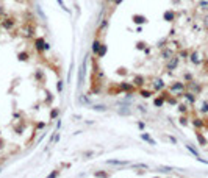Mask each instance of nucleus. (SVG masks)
<instances>
[{
    "label": "nucleus",
    "mask_w": 208,
    "mask_h": 178,
    "mask_svg": "<svg viewBox=\"0 0 208 178\" xmlns=\"http://www.w3.org/2000/svg\"><path fill=\"white\" fill-rule=\"evenodd\" d=\"M163 88H164V81L161 78H155L154 80V89L155 91H161Z\"/></svg>",
    "instance_id": "obj_10"
},
{
    "label": "nucleus",
    "mask_w": 208,
    "mask_h": 178,
    "mask_svg": "<svg viewBox=\"0 0 208 178\" xmlns=\"http://www.w3.org/2000/svg\"><path fill=\"white\" fill-rule=\"evenodd\" d=\"M3 147V141H0V148H2Z\"/></svg>",
    "instance_id": "obj_34"
},
{
    "label": "nucleus",
    "mask_w": 208,
    "mask_h": 178,
    "mask_svg": "<svg viewBox=\"0 0 208 178\" xmlns=\"http://www.w3.org/2000/svg\"><path fill=\"white\" fill-rule=\"evenodd\" d=\"M178 56H180V58H183V59H186V58H189V52H188V50H180Z\"/></svg>",
    "instance_id": "obj_18"
},
{
    "label": "nucleus",
    "mask_w": 208,
    "mask_h": 178,
    "mask_svg": "<svg viewBox=\"0 0 208 178\" xmlns=\"http://www.w3.org/2000/svg\"><path fill=\"white\" fill-rule=\"evenodd\" d=\"M34 35V25L33 24H27L22 28V36L24 38H31Z\"/></svg>",
    "instance_id": "obj_4"
},
{
    "label": "nucleus",
    "mask_w": 208,
    "mask_h": 178,
    "mask_svg": "<svg viewBox=\"0 0 208 178\" xmlns=\"http://www.w3.org/2000/svg\"><path fill=\"white\" fill-rule=\"evenodd\" d=\"M186 89L197 95V94L202 92V85L197 83V81H194V80H191V81H188V83H186Z\"/></svg>",
    "instance_id": "obj_1"
},
{
    "label": "nucleus",
    "mask_w": 208,
    "mask_h": 178,
    "mask_svg": "<svg viewBox=\"0 0 208 178\" xmlns=\"http://www.w3.org/2000/svg\"><path fill=\"white\" fill-rule=\"evenodd\" d=\"M2 13H3V10H2V6H0V14H2Z\"/></svg>",
    "instance_id": "obj_35"
},
{
    "label": "nucleus",
    "mask_w": 208,
    "mask_h": 178,
    "mask_svg": "<svg viewBox=\"0 0 208 178\" xmlns=\"http://www.w3.org/2000/svg\"><path fill=\"white\" fill-rule=\"evenodd\" d=\"M58 91H63V81H58Z\"/></svg>",
    "instance_id": "obj_30"
},
{
    "label": "nucleus",
    "mask_w": 208,
    "mask_h": 178,
    "mask_svg": "<svg viewBox=\"0 0 208 178\" xmlns=\"http://www.w3.org/2000/svg\"><path fill=\"white\" fill-rule=\"evenodd\" d=\"M99 49H100V50H97L95 53H97V56L100 58V56H103V55H105V52H107V47L100 44V45H99Z\"/></svg>",
    "instance_id": "obj_16"
},
{
    "label": "nucleus",
    "mask_w": 208,
    "mask_h": 178,
    "mask_svg": "<svg viewBox=\"0 0 208 178\" xmlns=\"http://www.w3.org/2000/svg\"><path fill=\"white\" fill-rule=\"evenodd\" d=\"M192 80V73H185V81H186V83H188V81H191Z\"/></svg>",
    "instance_id": "obj_28"
},
{
    "label": "nucleus",
    "mask_w": 208,
    "mask_h": 178,
    "mask_svg": "<svg viewBox=\"0 0 208 178\" xmlns=\"http://www.w3.org/2000/svg\"><path fill=\"white\" fill-rule=\"evenodd\" d=\"M192 125L196 127L197 130H202V128H205V120L196 117V119H192Z\"/></svg>",
    "instance_id": "obj_9"
},
{
    "label": "nucleus",
    "mask_w": 208,
    "mask_h": 178,
    "mask_svg": "<svg viewBox=\"0 0 208 178\" xmlns=\"http://www.w3.org/2000/svg\"><path fill=\"white\" fill-rule=\"evenodd\" d=\"M174 56V50L172 49H163V52H161V58L164 59V61H168L169 58H172Z\"/></svg>",
    "instance_id": "obj_8"
},
{
    "label": "nucleus",
    "mask_w": 208,
    "mask_h": 178,
    "mask_svg": "<svg viewBox=\"0 0 208 178\" xmlns=\"http://www.w3.org/2000/svg\"><path fill=\"white\" fill-rule=\"evenodd\" d=\"M95 175L97 177H108V174H105V172H95Z\"/></svg>",
    "instance_id": "obj_29"
},
{
    "label": "nucleus",
    "mask_w": 208,
    "mask_h": 178,
    "mask_svg": "<svg viewBox=\"0 0 208 178\" xmlns=\"http://www.w3.org/2000/svg\"><path fill=\"white\" fill-rule=\"evenodd\" d=\"M174 17H175V14H174L172 11H168V13L164 14V19H166V20H169V22H171V20H174Z\"/></svg>",
    "instance_id": "obj_17"
},
{
    "label": "nucleus",
    "mask_w": 208,
    "mask_h": 178,
    "mask_svg": "<svg viewBox=\"0 0 208 178\" xmlns=\"http://www.w3.org/2000/svg\"><path fill=\"white\" fill-rule=\"evenodd\" d=\"M119 89H121V91H127V92L130 94L131 91H133V85H128V83H122V85L119 86Z\"/></svg>",
    "instance_id": "obj_13"
},
{
    "label": "nucleus",
    "mask_w": 208,
    "mask_h": 178,
    "mask_svg": "<svg viewBox=\"0 0 208 178\" xmlns=\"http://www.w3.org/2000/svg\"><path fill=\"white\" fill-rule=\"evenodd\" d=\"M133 19H135V22H138V24H144L145 22V17H142V16H135Z\"/></svg>",
    "instance_id": "obj_22"
},
{
    "label": "nucleus",
    "mask_w": 208,
    "mask_h": 178,
    "mask_svg": "<svg viewBox=\"0 0 208 178\" xmlns=\"http://www.w3.org/2000/svg\"><path fill=\"white\" fill-rule=\"evenodd\" d=\"M14 19L13 17H5L3 20H2V25H3V28L5 30H11V28H14Z\"/></svg>",
    "instance_id": "obj_7"
},
{
    "label": "nucleus",
    "mask_w": 208,
    "mask_h": 178,
    "mask_svg": "<svg viewBox=\"0 0 208 178\" xmlns=\"http://www.w3.org/2000/svg\"><path fill=\"white\" fill-rule=\"evenodd\" d=\"M133 85L135 86H144V77H141V75H136L135 77V80H133Z\"/></svg>",
    "instance_id": "obj_12"
},
{
    "label": "nucleus",
    "mask_w": 208,
    "mask_h": 178,
    "mask_svg": "<svg viewBox=\"0 0 208 178\" xmlns=\"http://www.w3.org/2000/svg\"><path fill=\"white\" fill-rule=\"evenodd\" d=\"M178 63H180V56H178V55H177V56L174 55L172 58L168 59V63H166V69H168L169 72L174 70V69H177V67H178Z\"/></svg>",
    "instance_id": "obj_2"
},
{
    "label": "nucleus",
    "mask_w": 208,
    "mask_h": 178,
    "mask_svg": "<svg viewBox=\"0 0 208 178\" xmlns=\"http://www.w3.org/2000/svg\"><path fill=\"white\" fill-rule=\"evenodd\" d=\"M19 59L20 61H27L28 59V53H19Z\"/></svg>",
    "instance_id": "obj_26"
},
{
    "label": "nucleus",
    "mask_w": 208,
    "mask_h": 178,
    "mask_svg": "<svg viewBox=\"0 0 208 178\" xmlns=\"http://www.w3.org/2000/svg\"><path fill=\"white\" fill-rule=\"evenodd\" d=\"M186 148H188L189 152H191V153H192L194 156H196V158H199V152H197V150L194 148V147H191V145H186Z\"/></svg>",
    "instance_id": "obj_20"
},
{
    "label": "nucleus",
    "mask_w": 208,
    "mask_h": 178,
    "mask_svg": "<svg viewBox=\"0 0 208 178\" xmlns=\"http://www.w3.org/2000/svg\"><path fill=\"white\" fill-rule=\"evenodd\" d=\"M142 139H144V141H147V142H150V144H152V145H155V141H154V139H152V138H150V136H147V134H142Z\"/></svg>",
    "instance_id": "obj_24"
},
{
    "label": "nucleus",
    "mask_w": 208,
    "mask_h": 178,
    "mask_svg": "<svg viewBox=\"0 0 208 178\" xmlns=\"http://www.w3.org/2000/svg\"><path fill=\"white\" fill-rule=\"evenodd\" d=\"M185 89H186V85L185 83H182V81H174V83L171 85L169 91L171 92H175V94H182Z\"/></svg>",
    "instance_id": "obj_3"
},
{
    "label": "nucleus",
    "mask_w": 208,
    "mask_h": 178,
    "mask_svg": "<svg viewBox=\"0 0 208 178\" xmlns=\"http://www.w3.org/2000/svg\"><path fill=\"white\" fill-rule=\"evenodd\" d=\"M57 116H58V109H55V111L52 113V117H57Z\"/></svg>",
    "instance_id": "obj_32"
},
{
    "label": "nucleus",
    "mask_w": 208,
    "mask_h": 178,
    "mask_svg": "<svg viewBox=\"0 0 208 178\" xmlns=\"http://www.w3.org/2000/svg\"><path fill=\"white\" fill-rule=\"evenodd\" d=\"M95 109H100V111H103V109H105V106H103V105H97V106H94Z\"/></svg>",
    "instance_id": "obj_31"
},
{
    "label": "nucleus",
    "mask_w": 208,
    "mask_h": 178,
    "mask_svg": "<svg viewBox=\"0 0 208 178\" xmlns=\"http://www.w3.org/2000/svg\"><path fill=\"white\" fill-rule=\"evenodd\" d=\"M183 99L188 102L189 105H194V103H196V99H197V97H196V94H194V92L186 91V92H183Z\"/></svg>",
    "instance_id": "obj_6"
},
{
    "label": "nucleus",
    "mask_w": 208,
    "mask_h": 178,
    "mask_svg": "<svg viewBox=\"0 0 208 178\" xmlns=\"http://www.w3.org/2000/svg\"><path fill=\"white\" fill-rule=\"evenodd\" d=\"M163 105H164V97L155 99V106H163Z\"/></svg>",
    "instance_id": "obj_19"
},
{
    "label": "nucleus",
    "mask_w": 208,
    "mask_h": 178,
    "mask_svg": "<svg viewBox=\"0 0 208 178\" xmlns=\"http://www.w3.org/2000/svg\"><path fill=\"white\" fill-rule=\"evenodd\" d=\"M189 59H191V63H192V64L199 66L200 63H202V55H200V52L194 50L192 53H189Z\"/></svg>",
    "instance_id": "obj_5"
},
{
    "label": "nucleus",
    "mask_w": 208,
    "mask_h": 178,
    "mask_svg": "<svg viewBox=\"0 0 208 178\" xmlns=\"http://www.w3.org/2000/svg\"><path fill=\"white\" fill-rule=\"evenodd\" d=\"M197 141H199L200 145H207V139H205V136L200 131H197Z\"/></svg>",
    "instance_id": "obj_14"
},
{
    "label": "nucleus",
    "mask_w": 208,
    "mask_h": 178,
    "mask_svg": "<svg viewBox=\"0 0 208 178\" xmlns=\"http://www.w3.org/2000/svg\"><path fill=\"white\" fill-rule=\"evenodd\" d=\"M44 44H45V42H44V39H42V38H38L36 41H34V49L39 50V52H41V50H44Z\"/></svg>",
    "instance_id": "obj_11"
},
{
    "label": "nucleus",
    "mask_w": 208,
    "mask_h": 178,
    "mask_svg": "<svg viewBox=\"0 0 208 178\" xmlns=\"http://www.w3.org/2000/svg\"><path fill=\"white\" fill-rule=\"evenodd\" d=\"M141 95L144 99H147V97H150L152 95V91H144V89H141Z\"/></svg>",
    "instance_id": "obj_25"
},
{
    "label": "nucleus",
    "mask_w": 208,
    "mask_h": 178,
    "mask_svg": "<svg viewBox=\"0 0 208 178\" xmlns=\"http://www.w3.org/2000/svg\"><path fill=\"white\" fill-rule=\"evenodd\" d=\"M178 111L185 114V113H188V105H178Z\"/></svg>",
    "instance_id": "obj_21"
},
{
    "label": "nucleus",
    "mask_w": 208,
    "mask_h": 178,
    "mask_svg": "<svg viewBox=\"0 0 208 178\" xmlns=\"http://www.w3.org/2000/svg\"><path fill=\"white\" fill-rule=\"evenodd\" d=\"M34 78H38L39 81H44V73L39 70V72H36V73H34Z\"/></svg>",
    "instance_id": "obj_23"
},
{
    "label": "nucleus",
    "mask_w": 208,
    "mask_h": 178,
    "mask_svg": "<svg viewBox=\"0 0 208 178\" xmlns=\"http://www.w3.org/2000/svg\"><path fill=\"white\" fill-rule=\"evenodd\" d=\"M200 113H202V114H208V100L202 102V105H200Z\"/></svg>",
    "instance_id": "obj_15"
},
{
    "label": "nucleus",
    "mask_w": 208,
    "mask_h": 178,
    "mask_svg": "<svg viewBox=\"0 0 208 178\" xmlns=\"http://www.w3.org/2000/svg\"><path fill=\"white\" fill-rule=\"evenodd\" d=\"M180 124H182V125H188V117L182 116V117H180Z\"/></svg>",
    "instance_id": "obj_27"
},
{
    "label": "nucleus",
    "mask_w": 208,
    "mask_h": 178,
    "mask_svg": "<svg viewBox=\"0 0 208 178\" xmlns=\"http://www.w3.org/2000/svg\"><path fill=\"white\" fill-rule=\"evenodd\" d=\"M160 170H161V172H169V170H171V169H168V167H161Z\"/></svg>",
    "instance_id": "obj_33"
}]
</instances>
